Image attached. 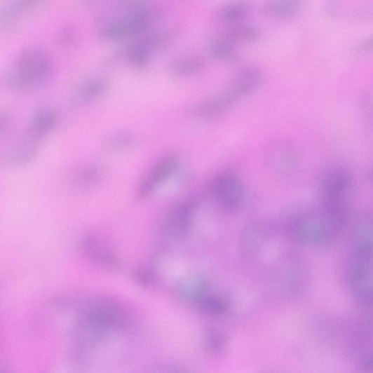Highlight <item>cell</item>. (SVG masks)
<instances>
[{"label": "cell", "instance_id": "1", "mask_svg": "<svg viewBox=\"0 0 373 373\" xmlns=\"http://www.w3.org/2000/svg\"><path fill=\"white\" fill-rule=\"evenodd\" d=\"M264 80L262 71L255 67H245L226 88L195 104L190 109L191 116L201 121L219 117L238 102L254 95L263 86Z\"/></svg>", "mask_w": 373, "mask_h": 373}, {"label": "cell", "instance_id": "2", "mask_svg": "<svg viewBox=\"0 0 373 373\" xmlns=\"http://www.w3.org/2000/svg\"><path fill=\"white\" fill-rule=\"evenodd\" d=\"M53 65L48 55L37 48L25 51L15 68L4 79L8 88L16 92H28L41 88L50 79Z\"/></svg>", "mask_w": 373, "mask_h": 373}, {"label": "cell", "instance_id": "3", "mask_svg": "<svg viewBox=\"0 0 373 373\" xmlns=\"http://www.w3.org/2000/svg\"><path fill=\"white\" fill-rule=\"evenodd\" d=\"M289 229L297 240L315 246L330 245L342 230L322 208L296 216Z\"/></svg>", "mask_w": 373, "mask_h": 373}, {"label": "cell", "instance_id": "4", "mask_svg": "<svg viewBox=\"0 0 373 373\" xmlns=\"http://www.w3.org/2000/svg\"><path fill=\"white\" fill-rule=\"evenodd\" d=\"M322 209L343 229L346 221L353 179L348 171L334 169L324 177L322 184Z\"/></svg>", "mask_w": 373, "mask_h": 373}, {"label": "cell", "instance_id": "5", "mask_svg": "<svg viewBox=\"0 0 373 373\" xmlns=\"http://www.w3.org/2000/svg\"><path fill=\"white\" fill-rule=\"evenodd\" d=\"M372 242L353 240V253L348 266V281L358 301L365 306L372 305Z\"/></svg>", "mask_w": 373, "mask_h": 373}, {"label": "cell", "instance_id": "6", "mask_svg": "<svg viewBox=\"0 0 373 373\" xmlns=\"http://www.w3.org/2000/svg\"><path fill=\"white\" fill-rule=\"evenodd\" d=\"M210 190L217 206L228 213L238 210L245 198L246 189L243 180L231 171L217 175L210 184Z\"/></svg>", "mask_w": 373, "mask_h": 373}, {"label": "cell", "instance_id": "7", "mask_svg": "<svg viewBox=\"0 0 373 373\" xmlns=\"http://www.w3.org/2000/svg\"><path fill=\"white\" fill-rule=\"evenodd\" d=\"M264 163L268 172L273 177H290L296 172L298 164L294 147L285 140H273L266 148Z\"/></svg>", "mask_w": 373, "mask_h": 373}, {"label": "cell", "instance_id": "8", "mask_svg": "<svg viewBox=\"0 0 373 373\" xmlns=\"http://www.w3.org/2000/svg\"><path fill=\"white\" fill-rule=\"evenodd\" d=\"M179 165V157L176 155L161 158L140 182L136 190L137 198L145 200L151 197L160 186L176 172Z\"/></svg>", "mask_w": 373, "mask_h": 373}, {"label": "cell", "instance_id": "9", "mask_svg": "<svg viewBox=\"0 0 373 373\" xmlns=\"http://www.w3.org/2000/svg\"><path fill=\"white\" fill-rule=\"evenodd\" d=\"M59 123L57 111L52 107H43L35 111L27 129L29 142H39L48 137Z\"/></svg>", "mask_w": 373, "mask_h": 373}, {"label": "cell", "instance_id": "10", "mask_svg": "<svg viewBox=\"0 0 373 373\" xmlns=\"http://www.w3.org/2000/svg\"><path fill=\"white\" fill-rule=\"evenodd\" d=\"M198 201L194 198L184 200L172 212L167 227L177 236L188 233L194 226Z\"/></svg>", "mask_w": 373, "mask_h": 373}, {"label": "cell", "instance_id": "11", "mask_svg": "<svg viewBox=\"0 0 373 373\" xmlns=\"http://www.w3.org/2000/svg\"><path fill=\"white\" fill-rule=\"evenodd\" d=\"M82 246L86 254L97 264L108 269L118 268V262L116 257L95 236L90 235L86 236Z\"/></svg>", "mask_w": 373, "mask_h": 373}, {"label": "cell", "instance_id": "12", "mask_svg": "<svg viewBox=\"0 0 373 373\" xmlns=\"http://www.w3.org/2000/svg\"><path fill=\"white\" fill-rule=\"evenodd\" d=\"M104 177V168L97 164H90L74 173L71 177V184L77 190H90L100 184Z\"/></svg>", "mask_w": 373, "mask_h": 373}, {"label": "cell", "instance_id": "13", "mask_svg": "<svg viewBox=\"0 0 373 373\" xmlns=\"http://www.w3.org/2000/svg\"><path fill=\"white\" fill-rule=\"evenodd\" d=\"M107 90V82L101 79H90L83 83L74 93L73 102L81 104L103 97Z\"/></svg>", "mask_w": 373, "mask_h": 373}, {"label": "cell", "instance_id": "14", "mask_svg": "<svg viewBox=\"0 0 373 373\" xmlns=\"http://www.w3.org/2000/svg\"><path fill=\"white\" fill-rule=\"evenodd\" d=\"M301 6V0H267L262 10L270 17L287 18L295 15Z\"/></svg>", "mask_w": 373, "mask_h": 373}, {"label": "cell", "instance_id": "15", "mask_svg": "<svg viewBox=\"0 0 373 373\" xmlns=\"http://www.w3.org/2000/svg\"><path fill=\"white\" fill-rule=\"evenodd\" d=\"M261 36V31L252 25H238L230 27L223 36L232 43H252Z\"/></svg>", "mask_w": 373, "mask_h": 373}, {"label": "cell", "instance_id": "16", "mask_svg": "<svg viewBox=\"0 0 373 373\" xmlns=\"http://www.w3.org/2000/svg\"><path fill=\"white\" fill-rule=\"evenodd\" d=\"M210 49L214 57L220 61L234 62L239 59V53L233 43L223 36L211 42Z\"/></svg>", "mask_w": 373, "mask_h": 373}, {"label": "cell", "instance_id": "17", "mask_svg": "<svg viewBox=\"0 0 373 373\" xmlns=\"http://www.w3.org/2000/svg\"><path fill=\"white\" fill-rule=\"evenodd\" d=\"M137 143L135 136L127 132H115L106 135L102 141L110 151H122L133 148Z\"/></svg>", "mask_w": 373, "mask_h": 373}, {"label": "cell", "instance_id": "18", "mask_svg": "<svg viewBox=\"0 0 373 373\" xmlns=\"http://www.w3.org/2000/svg\"><path fill=\"white\" fill-rule=\"evenodd\" d=\"M204 67V62L198 57H186L175 60L171 70L179 77H189L200 72Z\"/></svg>", "mask_w": 373, "mask_h": 373}, {"label": "cell", "instance_id": "19", "mask_svg": "<svg viewBox=\"0 0 373 373\" xmlns=\"http://www.w3.org/2000/svg\"><path fill=\"white\" fill-rule=\"evenodd\" d=\"M196 304L203 311L210 315H220L227 309L226 301L220 297L210 294L208 290L198 298Z\"/></svg>", "mask_w": 373, "mask_h": 373}, {"label": "cell", "instance_id": "20", "mask_svg": "<svg viewBox=\"0 0 373 373\" xmlns=\"http://www.w3.org/2000/svg\"><path fill=\"white\" fill-rule=\"evenodd\" d=\"M36 152L35 143L29 142L13 149L7 156V162L13 166H23L34 160Z\"/></svg>", "mask_w": 373, "mask_h": 373}, {"label": "cell", "instance_id": "21", "mask_svg": "<svg viewBox=\"0 0 373 373\" xmlns=\"http://www.w3.org/2000/svg\"><path fill=\"white\" fill-rule=\"evenodd\" d=\"M136 34V32L130 23L128 17L125 20L114 23L106 27L102 36L107 41H119Z\"/></svg>", "mask_w": 373, "mask_h": 373}, {"label": "cell", "instance_id": "22", "mask_svg": "<svg viewBox=\"0 0 373 373\" xmlns=\"http://www.w3.org/2000/svg\"><path fill=\"white\" fill-rule=\"evenodd\" d=\"M249 6L245 2H235L226 6L221 12L222 20L226 22L237 24L243 20L249 13Z\"/></svg>", "mask_w": 373, "mask_h": 373}, {"label": "cell", "instance_id": "23", "mask_svg": "<svg viewBox=\"0 0 373 373\" xmlns=\"http://www.w3.org/2000/svg\"><path fill=\"white\" fill-rule=\"evenodd\" d=\"M151 51L143 43H141L128 50L127 59L130 65L137 68H142L147 64Z\"/></svg>", "mask_w": 373, "mask_h": 373}, {"label": "cell", "instance_id": "24", "mask_svg": "<svg viewBox=\"0 0 373 373\" xmlns=\"http://www.w3.org/2000/svg\"><path fill=\"white\" fill-rule=\"evenodd\" d=\"M41 0H11L9 8L6 11L13 18L22 11L29 10L39 5Z\"/></svg>", "mask_w": 373, "mask_h": 373}, {"label": "cell", "instance_id": "25", "mask_svg": "<svg viewBox=\"0 0 373 373\" xmlns=\"http://www.w3.org/2000/svg\"><path fill=\"white\" fill-rule=\"evenodd\" d=\"M135 279L140 285L151 287L156 284V276L151 271L141 270L137 273Z\"/></svg>", "mask_w": 373, "mask_h": 373}, {"label": "cell", "instance_id": "26", "mask_svg": "<svg viewBox=\"0 0 373 373\" xmlns=\"http://www.w3.org/2000/svg\"><path fill=\"white\" fill-rule=\"evenodd\" d=\"M207 340L209 348L212 351L219 350L223 344L221 334L213 330L208 333Z\"/></svg>", "mask_w": 373, "mask_h": 373}, {"label": "cell", "instance_id": "27", "mask_svg": "<svg viewBox=\"0 0 373 373\" xmlns=\"http://www.w3.org/2000/svg\"><path fill=\"white\" fill-rule=\"evenodd\" d=\"M11 126L12 121L11 116L6 111H0V137L8 134Z\"/></svg>", "mask_w": 373, "mask_h": 373}, {"label": "cell", "instance_id": "28", "mask_svg": "<svg viewBox=\"0 0 373 373\" xmlns=\"http://www.w3.org/2000/svg\"><path fill=\"white\" fill-rule=\"evenodd\" d=\"M372 39L367 40L357 45L351 49V53L353 55H362L369 52L372 50Z\"/></svg>", "mask_w": 373, "mask_h": 373}, {"label": "cell", "instance_id": "29", "mask_svg": "<svg viewBox=\"0 0 373 373\" xmlns=\"http://www.w3.org/2000/svg\"><path fill=\"white\" fill-rule=\"evenodd\" d=\"M60 41L64 45L69 44V43H71L72 42V41L74 39L73 33L69 29H65L60 34Z\"/></svg>", "mask_w": 373, "mask_h": 373}, {"label": "cell", "instance_id": "30", "mask_svg": "<svg viewBox=\"0 0 373 373\" xmlns=\"http://www.w3.org/2000/svg\"><path fill=\"white\" fill-rule=\"evenodd\" d=\"M123 3L130 6H140L144 4L147 0H121Z\"/></svg>", "mask_w": 373, "mask_h": 373}]
</instances>
